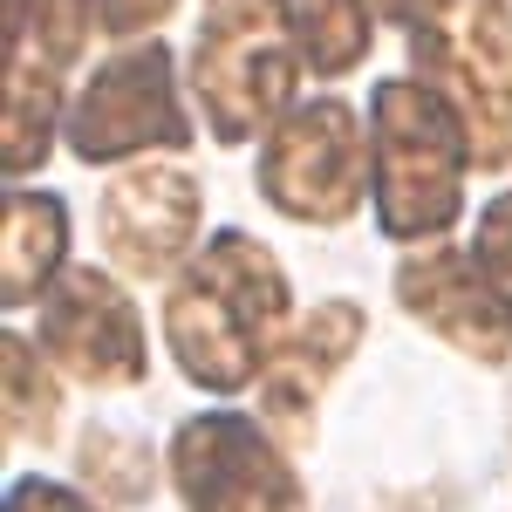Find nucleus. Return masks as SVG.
Instances as JSON below:
<instances>
[{
  "mask_svg": "<svg viewBox=\"0 0 512 512\" xmlns=\"http://www.w3.org/2000/svg\"><path fill=\"white\" fill-rule=\"evenodd\" d=\"M0 355H7V362H0V369H7V437H14V444H48L55 410H62V390H55L48 362H41L35 342H21V335H7Z\"/></svg>",
  "mask_w": 512,
  "mask_h": 512,
  "instance_id": "nucleus-15",
  "label": "nucleus"
},
{
  "mask_svg": "<svg viewBox=\"0 0 512 512\" xmlns=\"http://www.w3.org/2000/svg\"><path fill=\"white\" fill-rule=\"evenodd\" d=\"M472 267L499 294V308L512 321V192L485 198V212H478V226H472Z\"/></svg>",
  "mask_w": 512,
  "mask_h": 512,
  "instance_id": "nucleus-17",
  "label": "nucleus"
},
{
  "mask_svg": "<svg viewBox=\"0 0 512 512\" xmlns=\"http://www.w3.org/2000/svg\"><path fill=\"white\" fill-rule=\"evenodd\" d=\"M301 28L287 0H205L192 41V82L219 144H246L287 110L301 69Z\"/></svg>",
  "mask_w": 512,
  "mask_h": 512,
  "instance_id": "nucleus-3",
  "label": "nucleus"
},
{
  "mask_svg": "<svg viewBox=\"0 0 512 512\" xmlns=\"http://www.w3.org/2000/svg\"><path fill=\"white\" fill-rule=\"evenodd\" d=\"M41 349L96 390H130L144 376V321L103 267H69L41 294Z\"/></svg>",
  "mask_w": 512,
  "mask_h": 512,
  "instance_id": "nucleus-8",
  "label": "nucleus"
},
{
  "mask_svg": "<svg viewBox=\"0 0 512 512\" xmlns=\"http://www.w3.org/2000/svg\"><path fill=\"white\" fill-rule=\"evenodd\" d=\"M192 144V123L171 82V48L137 41L110 55L69 103V151L82 164H117L130 151H178Z\"/></svg>",
  "mask_w": 512,
  "mask_h": 512,
  "instance_id": "nucleus-7",
  "label": "nucleus"
},
{
  "mask_svg": "<svg viewBox=\"0 0 512 512\" xmlns=\"http://www.w3.org/2000/svg\"><path fill=\"white\" fill-rule=\"evenodd\" d=\"M376 14H383V21H396V28H417V21L431 14V0H376Z\"/></svg>",
  "mask_w": 512,
  "mask_h": 512,
  "instance_id": "nucleus-20",
  "label": "nucleus"
},
{
  "mask_svg": "<svg viewBox=\"0 0 512 512\" xmlns=\"http://www.w3.org/2000/svg\"><path fill=\"white\" fill-rule=\"evenodd\" d=\"M362 164H369V144H362L355 110L335 96H315L267 130L260 192L301 226H342L362 205Z\"/></svg>",
  "mask_w": 512,
  "mask_h": 512,
  "instance_id": "nucleus-6",
  "label": "nucleus"
},
{
  "mask_svg": "<svg viewBox=\"0 0 512 512\" xmlns=\"http://www.w3.org/2000/svg\"><path fill=\"white\" fill-rule=\"evenodd\" d=\"M7 512H96L82 492L69 485H48V478H14L7 485Z\"/></svg>",
  "mask_w": 512,
  "mask_h": 512,
  "instance_id": "nucleus-18",
  "label": "nucleus"
},
{
  "mask_svg": "<svg viewBox=\"0 0 512 512\" xmlns=\"http://www.w3.org/2000/svg\"><path fill=\"white\" fill-rule=\"evenodd\" d=\"M369 158H376V226L390 239H437L458 219L472 137L431 82H376Z\"/></svg>",
  "mask_w": 512,
  "mask_h": 512,
  "instance_id": "nucleus-2",
  "label": "nucleus"
},
{
  "mask_svg": "<svg viewBox=\"0 0 512 512\" xmlns=\"http://www.w3.org/2000/svg\"><path fill=\"white\" fill-rule=\"evenodd\" d=\"M171 485L185 512H308V492L267 437V424L239 410H198L178 424Z\"/></svg>",
  "mask_w": 512,
  "mask_h": 512,
  "instance_id": "nucleus-5",
  "label": "nucleus"
},
{
  "mask_svg": "<svg viewBox=\"0 0 512 512\" xmlns=\"http://www.w3.org/2000/svg\"><path fill=\"white\" fill-rule=\"evenodd\" d=\"M294 28L315 76H349L369 55V0H294Z\"/></svg>",
  "mask_w": 512,
  "mask_h": 512,
  "instance_id": "nucleus-14",
  "label": "nucleus"
},
{
  "mask_svg": "<svg viewBox=\"0 0 512 512\" xmlns=\"http://www.w3.org/2000/svg\"><path fill=\"white\" fill-rule=\"evenodd\" d=\"M69 246V212L55 192H7V246H0V301L21 308L55 287Z\"/></svg>",
  "mask_w": 512,
  "mask_h": 512,
  "instance_id": "nucleus-12",
  "label": "nucleus"
},
{
  "mask_svg": "<svg viewBox=\"0 0 512 512\" xmlns=\"http://www.w3.org/2000/svg\"><path fill=\"white\" fill-rule=\"evenodd\" d=\"M396 301H403V315L424 321L431 335H444L458 355H472V362H506L512 321H506V308H499V294L478 280L472 253H458V246H424V253H410V260L396 267Z\"/></svg>",
  "mask_w": 512,
  "mask_h": 512,
  "instance_id": "nucleus-10",
  "label": "nucleus"
},
{
  "mask_svg": "<svg viewBox=\"0 0 512 512\" xmlns=\"http://www.w3.org/2000/svg\"><path fill=\"white\" fill-rule=\"evenodd\" d=\"M410 55L431 89L458 110L472 164H512V7L506 0H431L410 28Z\"/></svg>",
  "mask_w": 512,
  "mask_h": 512,
  "instance_id": "nucleus-4",
  "label": "nucleus"
},
{
  "mask_svg": "<svg viewBox=\"0 0 512 512\" xmlns=\"http://www.w3.org/2000/svg\"><path fill=\"white\" fill-rule=\"evenodd\" d=\"M355 342H362V308H355V301H321L315 315L280 342L274 362H267V376H260L267 431L287 437V444H308V437H315L321 390L342 376V362L355 355Z\"/></svg>",
  "mask_w": 512,
  "mask_h": 512,
  "instance_id": "nucleus-11",
  "label": "nucleus"
},
{
  "mask_svg": "<svg viewBox=\"0 0 512 512\" xmlns=\"http://www.w3.org/2000/svg\"><path fill=\"white\" fill-rule=\"evenodd\" d=\"M55 144V69L7 48V103H0V164L7 178L35 171Z\"/></svg>",
  "mask_w": 512,
  "mask_h": 512,
  "instance_id": "nucleus-13",
  "label": "nucleus"
},
{
  "mask_svg": "<svg viewBox=\"0 0 512 512\" xmlns=\"http://www.w3.org/2000/svg\"><path fill=\"white\" fill-rule=\"evenodd\" d=\"M96 226H103V246H110V260H117L123 274L158 280L192 253L198 185L178 164H137V171H123L117 185L103 192Z\"/></svg>",
  "mask_w": 512,
  "mask_h": 512,
  "instance_id": "nucleus-9",
  "label": "nucleus"
},
{
  "mask_svg": "<svg viewBox=\"0 0 512 512\" xmlns=\"http://www.w3.org/2000/svg\"><path fill=\"white\" fill-rule=\"evenodd\" d=\"M287 328V274L253 233H212L171 280L164 342L198 390L233 396L267 376L274 335Z\"/></svg>",
  "mask_w": 512,
  "mask_h": 512,
  "instance_id": "nucleus-1",
  "label": "nucleus"
},
{
  "mask_svg": "<svg viewBox=\"0 0 512 512\" xmlns=\"http://www.w3.org/2000/svg\"><path fill=\"white\" fill-rule=\"evenodd\" d=\"M82 478L103 492V506H137V499H151L158 458H151L137 437H123V431H110V424H96V431L82 437Z\"/></svg>",
  "mask_w": 512,
  "mask_h": 512,
  "instance_id": "nucleus-16",
  "label": "nucleus"
},
{
  "mask_svg": "<svg viewBox=\"0 0 512 512\" xmlns=\"http://www.w3.org/2000/svg\"><path fill=\"white\" fill-rule=\"evenodd\" d=\"M178 0H103V35H144L158 28Z\"/></svg>",
  "mask_w": 512,
  "mask_h": 512,
  "instance_id": "nucleus-19",
  "label": "nucleus"
}]
</instances>
